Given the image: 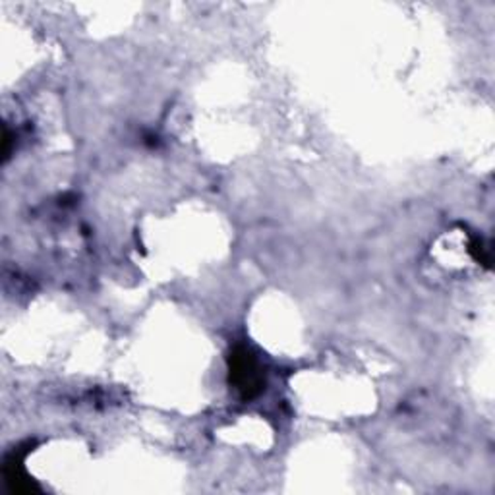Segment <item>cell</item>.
<instances>
[{"label":"cell","instance_id":"6da1fadb","mask_svg":"<svg viewBox=\"0 0 495 495\" xmlns=\"http://www.w3.org/2000/svg\"><path fill=\"white\" fill-rule=\"evenodd\" d=\"M230 380L235 382L237 389H240L246 397H252L261 385V375L257 372L256 362L248 351L235 353L230 360Z\"/></svg>","mask_w":495,"mask_h":495}]
</instances>
